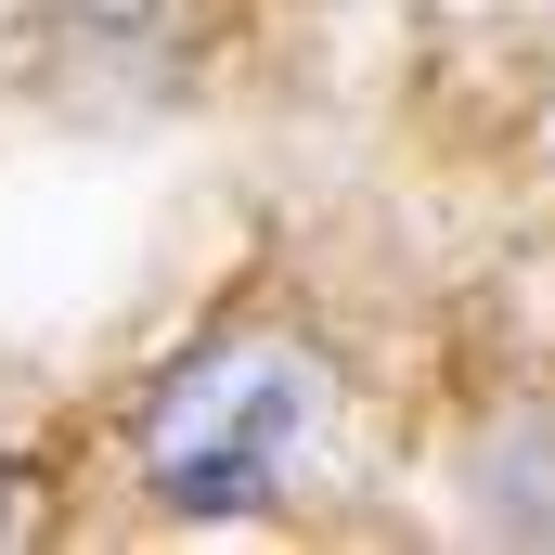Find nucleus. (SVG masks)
Returning a JSON list of instances; mask_svg holds the SVG:
<instances>
[{"instance_id": "1", "label": "nucleus", "mask_w": 555, "mask_h": 555, "mask_svg": "<svg viewBox=\"0 0 555 555\" xmlns=\"http://www.w3.org/2000/svg\"><path fill=\"white\" fill-rule=\"evenodd\" d=\"M336 414V362L310 336H207L142 401V491L168 517H246Z\"/></svg>"}, {"instance_id": "2", "label": "nucleus", "mask_w": 555, "mask_h": 555, "mask_svg": "<svg viewBox=\"0 0 555 555\" xmlns=\"http://www.w3.org/2000/svg\"><path fill=\"white\" fill-rule=\"evenodd\" d=\"M478 517L517 543H555V414H504L478 439Z\"/></svg>"}, {"instance_id": "3", "label": "nucleus", "mask_w": 555, "mask_h": 555, "mask_svg": "<svg viewBox=\"0 0 555 555\" xmlns=\"http://www.w3.org/2000/svg\"><path fill=\"white\" fill-rule=\"evenodd\" d=\"M39 530V491H26V465H0V543H26Z\"/></svg>"}]
</instances>
